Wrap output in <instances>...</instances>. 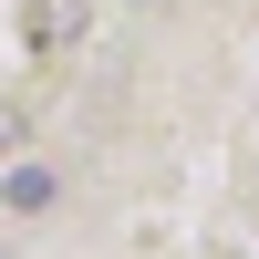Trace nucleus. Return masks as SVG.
<instances>
[{
  "mask_svg": "<svg viewBox=\"0 0 259 259\" xmlns=\"http://www.w3.org/2000/svg\"><path fill=\"white\" fill-rule=\"evenodd\" d=\"M52 197H62V177H52V166H11V177H0V207H11V218H41Z\"/></svg>",
  "mask_w": 259,
  "mask_h": 259,
  "instance_id": "obj_1",
  "label": "nucleus"
},
{
  "mask_svg": "<svg viewBox=\"0 0 259 259\" xmlns=\"http://www.w3.org/2000/svg\"><path fill=\"white\" fill-rule=\"evenodd\" d=\"M73 31H83V0H31V11H21V41H41V52L73 41Z\"/></svg>",
  "mask_w": 259,
  "mask_h": 259,
  "instance_id": "obj_2",
  "label": "nucleus"
}]
</instances>
